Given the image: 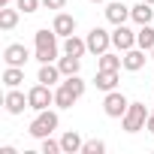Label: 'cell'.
<instances>
[{
    "instance_id": "52a82bcc",
    "label": "cell",
    "mask_w": 154,
    "mask_h": 154,
    "mask_svg": "<svg viewBox=\"0 0 154 154\" xmlns=\"http://www.w3.org/2000/svg\"><path fill=\"white\" fill-rule=\"evenodd\" d=\"M112 45H115L118 51H130V48H136V33H133L127 24H115V30H112Z\"/></svg>"
},
{
    "instance_id": "277c9868",
    "label": "cell",
    "mask_w": 154,
    "mask_h": 154,
    "mask_svg": "<svg viewBox=\"0 0 154 154\" xmlns=\"http://www.w3.org/2000/svg\"><path fill=\"white\" fill-rule=\"evenodd\" d=\"M27 103H30V109L33 112H42V109H48V106H54V91L48 88V85H33L30 91H27Z\"/></svg>"
},
{
    "instance_id": "ffe728a7",
    "label": "cell",
    "mask_w": 154,
    "mask_h": 154,
    "mask_svg": "<svg viewBox=\"0 0 154 154\" xmlns=\"http://www.w3.org/2000/svg\"><path fill=\"white\" fill-rule=\"evenodd\" d=\"M121 66H124V57L121 54H112V51L97 54V69H121Z\"/></svg>"
},
{
    "instance_id": "83f0119b",
    "label": "cell",
    "mask_w": 154,
    "mask_h": 154,
    "mask_svg": "<svg viewBox=\"0 0 154 154\" xmlns=\"http://www.w3.org/2000/svg\"><path fill=\"white\" fill-rule=\"evenodd\" d=\"M42 6H45V9H63L66 0H42Z\"/></svg>"
},
{
    "instance_id": "9a60e30c",
    "label": "cell",
    "mask_w": 154,
    "mask_h": 154,
    "mask_svg": "<svg viewBox=\"0 0 154 154\" xmlns=\"http://www.w3.org/2000/svg\"><path fill=\"white\" fill-rule=\"evenodd\" d=\"M82 145H85V139L75 133V130H66V133L60 136V148H63V154H82Z\"/></svg>"
},
{
    "instance_id": "7402d4cb",
    "label": "cell",
    "mask_w": 154,
    "mask_h": 154,
    "mask_svg": "<svg viewBox=\"0 0 154 154\" xmlns=\"http://www.w3.org/2000/svg\"><path fill=\"white\" fill-rule=\"evenodd\" d=\"M24 82V66H6L3 69V85L6 88H18Z\"/></svg>"
},
{
    "instance_id": "2e32d148",
    "label": "cell",
    "mask_w": 154,
    "mask_h": 154,
    "mask_svg": "<svg viewBox=\"0 0 154 154\" xmlns=\"http://www.w3.org/2000/svg\"><path fill=\"white\" fill-rule=\"evenodd\" d=\"M130 18H133L136 24H151V18H154V9H151V3L139 0L136 6H130Z\"/></svg>"
},
{
    "instance_id": "484cf974",
    "label": "cell",
    "mask_w": 154,
    "mask_h": 154,
    "mask_svg": "<svg viewBox=\"0 0 154 154\" xmlns=\"http://www.w3.org/2000/svg\"><path fill=\"white\" fill-rule=\"evenodd\" d=\"M42 154H63V148H60V142H54L51 136H45L42 139Z\"/></svg>"
},
{
    "instance_id": "8992f818",
    "label": "cell",
    "mask_w": 154,
    "mask_h": 154,
    "mask_svg": "<svg viewBox=\"0 0 154 154\" xmlns=\"http://www.w3.org/2000/svg\"><path fill=\"white\" fill-rule=\"evenodd\" d=\"M85 39H88V51H91V54H103V51H109V45H112V33L103 30V27H94Z\"/></svg>"
},
{
    "instance_id": "5bb4252c",
    "label": "cell",
    "mask_w": 154,
    "mask_h": 154,
    "mask_svg": "<svg viewBox=\"0 0 154 154\" xmlns=\"http://www.w3.org/2000/svg\"><path fill=\"white\" fill-rule=\"evenodd\" d=\"M94 85H97V91H115L118 88V69H97Z\"/></svg>"
},
{
    "instance_id": "3957f363",
    "label": "cell",
    "mask_w": 154,
    "mask_h": 154,
    "mask_svg": "<svg viewBox=\"0 0 154 154\" xmlns=\"http://www.w3.org/2000/svg\"><path fill=\"white\" fill-rule=\"evenodd\" d=\"M148 115H151V112L145 109V103H130L127 112H124V118H121V127H124L127 133H139V130H145Z\"/></svg>"
},
{
    "instance_id": "1f68e13d",
    "label": "cell",
    "mask_w": 154,
    "mask_h": 154,
    "mask_svg": "<svg viewBox=\"0 0 154 154\" xmlns=\"http://www.w3.org/2000/svg\"><path fill=\"white\" fill-rule=\"evenodd\" d=\"M145 3H151V6H154V0H145Z\"/></svg>"
},
{
    "instance_id": "8fae6325",
    "label": "cell",
    "mask_w": 154,
    "mask_h": 154,
    "mask_svg": "<svg viewBox=\"0 0 154 154\" xmlns=\"http://www.w3.org/2000/svg\"><path fill=\"white\" fill-rule=\"evenodd\" d=\"M130 18V6L127 3H118V0H115V3H106V21L109 24H124Z\"/></svg>"
},
{
    "instance_id": "603a6c76",
    "label": "cell",
    "mask_w": 154,
    "mask_h": 154,
    "mask_svg": "<svg viewBox=\"0 0 154 154\" xmlns=\"http://www.w3.org/2000/svg\"><path fill=\"white\" fill-rule=\"evenodd\" d=\"M57 66H60L63 75H75V72H79V66H82V57H75V54H63V57H57Z\"/></svg>"
},
{
    "instance_id": "44dd1931",
    "label": "cell",
    "mask_w": 154,
    "mask_h": 154,
    "mask_svg": "<svg viewBox=\"0 0 154 154\" xmlns=\"http://www.w3.org/2000/svg\"><path fill=\"white\" fill-rule=\"evenodd\" d=\"M136 45L145 48V51L154 48V27H151V24H139V30H136Z\"/></svg>"
},
{
    "instance_id": "e0dca14e",
    "label": "cell",
    "mask_w": 154,
    "mask_h": 154,
    "mask_svg": "<svg viewBox=\"0 0 154 154\" xmlns=\"http://www.w3.org/2000/svg\"><path fill=\"white\" fill-rule=\"evenodd\" d=\"M75 100H79V97H75L63 82L54 88V106H57V109H72V103H75Z\"/></svg>"
},
{
    "instance_id": "d6a6232c",
    "label": "cell",
    "mask_w": 154,
    "mask_h": 154,
    "mask_svg": "<svg viewBox=\"0 0 154 154\" xmlns=\"http://www.w3.org/2000/svg\"><path fill=\"white\" fill-rule=\"evenodd\" d=\"M151 60H154V48H151Z\"/></svg>"
},
{
    "instance_id": "4dcf8cb0",
    "label": "cell",
    "mask_w": 154,
    "mask_h": 154,
    "mask_svg": "<svg viewBox=\"0 0 154 154\" xmlns=\"http://www.w3.org/2000/svg\"><path fill=\"white\" fill-rule=\"evenodd\" d=\"M88 3H106V0H88Z\"/></svg>"
},
{
    "instance_id": "cb8c5ba5",
    "label": "cell",
    "mask_w": 154,
    "mask_h": 154,
    "mask_svg": "<svg viewBox=\"0 0 154 154\" xmlns=\"http://www.w3.org/2000/svg\"><path fill=\"white\" fill-rule=\"evenodd\" d=\"M63 85H66L75 97H79V100H82V97H85V91H88V82L82 79L79 72H75V75H63Z\"/></svg>"
},
{
    "instance_id": "7a4b0ae2",
    "label": "cell",
    "mask_w": 154,
    "mask_h": 154,
    "mask_svg": "<svg viewBox=\"0 0 154 154\" xmlns=\"http://www.w3.org/2000/svg\"><path fill=\"white\" fill-rule=\"evenodd\" d=\"M57 124H60L57 112H51V109H42V112H36V118L30 121L27 133H30L33 139H45V136H51V133L57 130Z\"/></svg>"
},
{
    "instance_id": "f546056e",
    "label": "cell",
    "mask_w": 154,
    "mask_h": 154,
    "mask_svg": "<svg viewBox=\"0 0 154 154\" xmlns=\"http://www.w3.org/2000/svg\"><path fill=\"white\" fill-rule=\"evenodd\" d=\"M15 3V0H0V6H12Z\"/></svg>"
},
{
    "instance_id": "7c38bea8",
    "label": "cell",
    "mask_w": 154,
    "mask_h": 154,
    "mask_svg": "<svg viewBox=\"0 0 154 154\" xmlns=\"http://www.w3.org/2000/svg\"><path fill=\"white\" fill-rule=\"evenodd\" d=\"M145 60H148V57H145V48H139V45L130 48V51H124V69H127V72H139V69L145 66Z\"/></svg>"
},
{
    "instance_id": "ba28073f",
    "label": "cell",
    "mask_w": 154,
    "mask_h": 154,
    "mask_svg": "<svg viewBox=\"0 0 154 154\" xmlns=\"http://www.w3.org/2000/svg\"><path fill=\"white\" fill-rule=\"evenodd\" d=\"M3 106H6V112H9V115H21L24 109H30V103H27V94H21L18 88H9V91H6V97H3Z\"/></svg>"
},
{
    "instance_id": "d4e9b609",
    "label": "cell",
    "mask_w": 154,
    "mask_h": 154,
    "mask_svg": "<svg viewBox=\"0 0 154 154\" xmlns=\"http://www.w3.org/2000/svg\"><path fill=\"white\" fill-rule=\"evenodd\" d=\"M103 151H106V142L103 139H88L82 145V154H103Z\"/></svg>"
},
{
    "instance_id": "4316f807",
    "label": "cell",
    "mask_w": 154,
    "mask_h": 154,
    "mask_svg": "<svg viewBox=\"0 0 154 154\" xmlns=\"http://www.w3.org/2000/svg\"><path fill=\"white\" fill-rule=\"evenodd\" d=\"M39 3H42V0H15V6L24 12V15H30V12H36L39 9Z\"/></svg>"
},
{
    "instance_id": "4fadbf2b",
    "label": "cell",
    "mask_w": 154,
    "mask_h": 154,
    "mask_svg": "<svg viewBox=\"0 0 154 154\" xmlns=\"http://www.w3.org/2000/svg\"><path fill=\"white\" fill-rule=\"evenodd\" d=\"M60 79H63V72H60V66H57V63H42V66H39V75H36V82H42V85L54 88Z\"/></svg>"
},
{
    "instance_id": "f1b7e54d",
    "label": "cell",
    "mask_w": 154,
    "mask_h": 154,
    "mask_svg": "<svg viewBox=\"0 0 154 154\" xmlns=\"http://www.w3.org/2000/svg\"><path fill=\"white\" fill-rule=\"evenodd\" d=\"M145 130H148V133H154V112L148 115V121H145Z\"/></svg>"
},
{
    "instance_id": "5b68a950",
    "label": "cell",
    "mask_w": 154,
    "mask_h": 154,
    "mask_svg": "<svg viewBox=\"0 0 154 154\" xmlns=\"http://www.w3.org/2000/svg\"><path fill=\"white\" fill-rule=\"evenodd\" d=\"M127 106H130V100H127L121 91H106V100H103V112H106L109 118H124Z\"/></svg>"
},
{
    "instance_id": "9c48e42d",
    "label": "cell",
    "mask_w": 154,
    "mask_h": 154,
    "mask_svg": "<svg viewBox=\"0 0 154 154\" xmlns=\"http://www.w3.org/2000/svg\"><path fill=\"white\" fill-rule=\"evenodd\" d=\"M3 60H6V66H24V63L30 60V51H27L21 42H12V45L3 48Z\"/></svg>"
},
{
    "instance_id": "30bf717a",
    "label": "cell",
    "mask_w": 154,
    "mask_h": 154,
    "mask_svg": "<svg viewBox=\"0 0 154 154\" xmlns=\"http://www.w3.org/2000/svg\"><path fill=\"white\" fill-rule=\"evenodd\" d=\"M51 30H54L57 36H63V39H66V36H72V33H75V18H72L69 12H57V15H54V21H51Z\"/></svg>"
},
{
    "instance_id": "6da1fadb",
    "label": "cell",
    "mask_w": 154,
    "mask_h": 154,
    "mask_svg": "<svg viewBox=\"0 0 154 154\" xmlns=\"http://www.w3.org/2000/svg\"><path fill=\"white\" fill-rule=\"evenodd\" d=\"M33 45H36L33 57H36L39 63H54V60H57V33H54V30H48V27L36 30V33H33Z\"/></svg>"
},
{
    "instance_id": "ac0fdd59",
    "label": "cell",
    "mask_w": 154,
    "mask_h": 154,
    "mask_svg": "<svg viewBox=\"0 0 154 154\" xmlns=\"http://www.w3.org/2000/svg\"><path fill=\"white\" fill-rule=\"evenodd\" d=\"M18 18H21V9L15 6H0V30H12L15 24H18Z\"/></svg>"
},
{
    "instance_id": "d6986e66",
    "label": "cell",
    "mask_w": 154,
    "mask_h": 154,
    "mask_svg": "<svg viewBox=\"0 0 154 154\" xmlns=\"http://www.w3.org/2000/svg\"><path fill=\"white\" fill-rule=\"evenodd\" d=\"M85 51H88V39H79L75 33L63 39V54H75V57H82Z\"/></svg>"
}]
</instances>
